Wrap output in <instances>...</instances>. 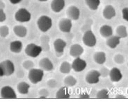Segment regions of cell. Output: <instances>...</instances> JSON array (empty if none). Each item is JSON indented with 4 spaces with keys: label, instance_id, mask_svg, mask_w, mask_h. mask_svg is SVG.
<instances>
[{
    "label": "cell",
    "instance_id": "6da1fadb",
    "mask_svg": "<svg viewBox=\"0 0 128 102\" xmlns=\"http://www.w3.org/2000/svg\"><path fill=\"white\" fill-rule=\"evenodd\" d=\"M15 72L14 63L10 60H5L0 63V77H9Z\"/></svg>",
    "mask_w": 128,
    "mask_h": 102
},
{
    "label": "cell",
    "instance_id": "7a4b0ae2",
    "mask_svg": "<svg viewBox=\"0 0 128 102\" xmlns=\"http://www.w3.org/2000/svg\"><path fill=\"white\" fill-rule=\"evenodd\" d=\"M37 26L40 31L45 33L52 26V19L48 15H41L37 21Z\"/></svg>",
    "mask_w": 128,
    "mask_h": 102
},
{
    "label": "cell",
    "instance_id": "3957f363",
    "mask_svg": "<svg viewBox=\"0 0 128 102\" xmlns=\"http://www.w3.org/2000/svg\"><path fill=\"white\" fill-rule=\"evenodd\" d=\"M44 77V71L42 69L33 68L29 70L28 78L30 82L33 84H37L42 81Z\"/></svg>",
    "mask_w": 128,
    "mask_h": 102
},
{
    "label": "cell",
    "instance_id": "277c9868",
    "mask_svg": "<svg viewBox=\"0 0 128 102\" xmlns=\"http://www.w3.org/2000/svg\"><path fill=\"white\" fill-rule=\"evenodd\" d=\"M15 19L18 22H28L32 19V14L27 9L24 8H21L16 11Z\"/></svg>",
    "mask_w": 128,
    "mask_h": 102
},
{
    "label": "cell",
    "instance_id": "5b68a950",
    "mask_svg": "<svg viewBox=\"0 0 128 102\" xmlns=\"http://www.w3.org/2000/svg\"><path fill=\"white\" fill-rule=\"evenodd\" d=\"M82 41L84 45L88 47H93L96 45L97 39L92 30H87L84 33Z\"/></svg>",
    "mask_w": 128,
    "mask_h": 102
},
{
    "label": "cell",
    "instance_id": "8992f818",
    "mask_svg": "<svg viewBox=\"0 0 128 102\" xmlns=\"http://www.w3.org/2000/svg\"><path fill=\"white\" fill-rule=\"evenodd\" d=\"M42 51L41 46L30 43L25 48V54L31 58H36L40 56Z\"/></svg>",
    "mask_w": 128,
    "mask_h": 102
},
{
    "label": "cell",
    "instance_id": "52a82bcc",
    "mask_svg": "<svg viewBox=\"0 0 128 102\" xmlns=\"http://www.w3.org/2000/svg\"><path fill=\"white\" fill-rule=\"evenodd\" d=\"M100 77L101 75L100 73V71L93 70L89 71L86 74L85 81L88 84H96V83H99Z\"/></svg>",
    "mask_w": 128,
    "mask_h": 102
},
{
    "label": "cell",
    "instance_id": "ba28073f",
    "mask_svg": "<svg viewBox=\"0 0 128 102\" xmlns=\"http://www.w3.org/2000/svg\"><path fill=\"white\" fill-rule=\"evenodd\" d=\"M71 65H72V69L75 72H81L86 68L87 63L85 60L81 58L80 57H78L75 58V59L72 61Z\"/></svg>",
    "mask_w": 128,
    "mask_h": 102
},
{
    "label": "cell",
    "instance_id": "9c48e42d",
    "mask_svg": "<svg viewBox=\"0 0 128 102\" xmlns=\"http://www.w3.org/2000/svg\"><path fill=\"white\" fill-rule=\"evenodd\" d=\"M58 27L59 30L63 33H70L72 28V20L69 18H62L60 19L58 24Z\"/></svg>",
    "mask_w": 128,
    "mask_h": 102
},
{
    "label": "cell",
    "instance_id": "30bf717a",
    "mask_svg": "<svg viewBox=\"0 0 128 102\" xmlns=\"http://www.w3.org/2000/svg\"><path fill=\"white\" fill-rule=\"evenodd\" d=\"M66 42L63 39L57 38L55 40L54 42V48L57 57H61L63 56L64 49L66 47Z\"/></svg>",
    "mask_w": 128,
    "mask_h": 102
},
{
    "label": "cell",
    "instance_id": "8fae6325",
    "mask_svg": "<svg viewBox=\"0 0 128 102\" xmlns=\"http://www.w3.org/2000/svg\"><path fill=\"white\" fill-rule=\"evenodd\" d=\"M0 94H1V97L3 99H16L17 97V95L14 89L8 86L2 87L1 89Z\"/></svg>",
    "mask_w": 128,
    "mask_h": 102
},
{
    "label": "cell",
    "instance_id": "7c38bea8",
    "mask_svg": "<svg viewBox=\"0 0 128 102\" xmlns=\"http://www.w3.org/2000/svg\"><path fill=\"white\" fill-rule=\"evenodd\" d=\"M66 15L68 18L71 19L72 21H77L80 19V10L79 8L75 6H70L66 10Z\"/></svg>",
    "mask_w": 128,
    "mask_h": 102
},
{
    "label": "cell",
    "instance_id": "4fadbf2b",
    "mask_svg": "<svg viewBox=\"0 0 128 102\" xmlns=\"http://www.w3.org/2000/svg\"><path fill=\"white\" fill-rule=\"evenodd\" d=\"M39 67L43 71L51 72L54 70V65L48 58H43L39 61Z\"/></svg>",
    "mask_w": 128,
    "mask_h": 102
},
{
    "label": "cell",
    "instance_id": "5bb4252c",
    "mask_svg": "<svg viewBox=\"0 0 128 102\" xmlns=\"http://www.w3.org/2000/svg\"><path fill=\"white\" fill-rule=\"evenodd\" d=\"M109 77L112 82L117 83V82H119L122 79V74L121 71L118 68L113 67L111 70H109Z\"/></svg>",
    "mask_w": 128,
    "mask_h": 102
},
{
    "label": "cell",
    "instance_id": "9a60e30c",
    "mask_svg": "<svg viewBox=\"0 0 128 102\" xmlns=\"http://www.w3.org/2000/svg\"><path fill=\"white\" fill-rule=\"evenodd\" d=\"M66 6L65 0H52L50 4L52 10L56 13H60Z\"/></svg>",
    "mask_w": 128,
    "mask_h": 102
},
{
    "label": "cell",
    "instance_id": "2e32d148",
    "mask_svg": "<svg viewBox=\"0 0 128 102\" xmlns=\"http://www.w3.org/2000/svg\"><path fill=\"white\" fill-rule=\"evenodd\" d=\"M84 49L82 46L79 44H74L70 47V55L73 58L80 57L83 54Z\"/></svg>",
    "mask_w": 128,
    "mask_h": 102
},
{
    "label": "cell",
    "instance_id": "e0dca14e",
    "mask_svg": "<svg viewBox=\"0 0 128 102\" xmlns=\"http://www.w3.org/2000/svg\"><path fill=\"white\" fill-rule=\"evenodd\" d=\"M116 15V9L112 5H107L103 10L102 15L106 19H112Z\"/></svg>",
    "mask_w": 128,
    "mask_h": 102
},
{
    "label": "cell",
    "instance_id": "ac0fdd59",
    "mask_svg": "<svg viewBox=\"0 0 128 102\" xmlns=\"http://www.w3.org/2000/svg\"><path fill=\"white\" fill-rule=\"evenodd\" d=\"M120 43V38H119L118 35H113L107 38L106 44L107 47L111 49H115L117 47Z\"/></svg>",
    "mask_w": 128,
    "mask_h": 102
},
{
    "label": "cell",
    "instance_id": "d6986e66",
    "mask_svg": "<svg viewBox=\"0 0 128 102\" xmlns=\"http://www.w3.org/2000/svg\"><path fill=\"white\" fill-rule=\"evenodd\" d=\"M56 97L57 99H69L70 97V94L68 87L65 86L58 90L56 93Z\"/></svg>",
    "mask_w": 128,
    "mask_h": 102
},
{
    "label": "cell",
    "instance_id": "ffe728a7",
    "mask_svg": "<svg viewBox=\"0 0 128 102\" xmlns=\"http://www.w3.org/2000/svg\"><path fill=\"white\" fill-rule=\"evenodd\" d=\"M10 50L11 52L15 54H19L22 50V42L20 40H14L10 43Z\"/></svg>",
    "mask_w": 128,
    "mask_h": 102
},
{
    "label": "cell",
    "instance_id": "44dd1931",
    "mask_svg": "<svg viewBox=\"0 0 128 102\" xmlns=\"http://www.w3.org/2000/svg\"><path fill=\"white\" fill-rule=\"evenodd\" d=\"M100 33L103 38H109L113 35V29L110 25L104 24L100 28Z\"/></svg>",
    "mask_w": 128,
    "mask_h": 102
},
{
    "label": "cell",
    "instance_id": "7402d4cb",
    "mask_svg": "<svg viewBox=\"0 0 128 102\" xmlns=\"http://www.w3.org/2000/svg\"><path fill=\"white\" fill-rule=\"evenodd\" d=\"M13 32L19 38H24L27 35V29L22 25H16L14 26Z\"/></svg>",
    "mask_w": 128,
    "mask_h": 102
},
{
    "label": "cell",
    "instance_id": "603a6c76",
    "mask_svg": "<svg viewBox=\"0 0 128 102\" xmlns=\"http://www.w3.org/2000/svg\"><path fill=\"white\" fill-rule=\"evenodd\" d=\"M93 60L97 64L103 65L106 62V57L104 52L103 51H98L93 55Z\"/></svg>",
    "mask_w": 128,
    "mask_h": 102
},
{
    "label": "cell",
    "instance_id": "cb8c5ba5",
    "mask_svg": "<svg viewBox=\"0 0 128 102\" xmlns=\"http://www.w3.org/2000/svg\"><path fill=\"white\" fill-rule=\"evenodd\" d=\"M17 89L20 94L21 95H27L30 89V85L25 81L20 82L17 86Z\"/></svg>",
    "mask_w": 128,
    "mask_h": 102
},
{
    "label": "cell",
    "instance_id": "d4e9b609",
    "mask_svg": "<svg viewBox=\"0 0 128 102\" xmlns=\"http://www.w3.org/2000/svg\"><path fill=\"white\" fill-rule=\"evenodd\" d=\"M116 33L120 38H125L128 35L127 27L124 25H119L116 29Z\"/></svg>",
    "mask_w": 128,
    "mask_h": 102
},
{
    "label": "cell",
    "instance_id": "484cf974",
    "mask_svg": "<svg viewBox=\"0 0 128 102\" xmlns=\"http://www.w3.org/2000/svg\"><path fill=\"white\" fill-rule=\"evenodd\" d=\"M85 3L91 10H96L100 5V0H85Z\"/></svg>",
    "mask_w": 128,
    "mask_h": 102
},
{
    "label": "cell",
    "instance_id": "4316f807",
    "mask_svg": "<svg viewBox=\"0 0 128 102\" xmlns=\"http://www.w3.org/2000/svg\"><path fill=\"white\" fill-rule=\"evenodd\" d=\"M72 70V65L68 61H64L61 64L60 69H59V70H60L61 73L64 74H68Z\"/></svg>",
    "mask_w": 128,
    "mask_h": 102
},
{
    "label": "cell",
    "instance_id": "83f0119b",
    "mask_svg": "<svg viewBox=\"0 0 128 102\" xmlns=\"http://www.w3.org/2000/svg\"><path fill=\"white\" fill-rule=\"evenodd\" d=\"M64 86L68 87V88H71V87L74 86L77 83V79L73 77V76H67L64 80Z\"/></svg>",
    "mask_w": 128,
    "mask_h": 102
},
{
    "label": "cell",
    "instance_id": "f1b7e54d",
    "mask_svg": "<svg viewBox=\"0 0 128 102\" xmlns=\"http://www.w3.org/2000/svg\"><path fill=\"white\" fill-rule=\"evenodd\" d=\"M96 97L98 99H108L109 97V90L106 89L100 90L97 93Z\"/></svg>",
    "mask_w": 128,
    "mask_h": 102
},
{
    "label": "cell",
    "instance_id": "f546056e",
    "mask_svg": "<svg viewBox=\"0 0 128 102\" xmlns=\"http://www.w3.org/2000/svg\"><path fill=\"white\" fill-rule=\"evenodd\" d=\"M114 61L115 62L116 64L118 65H122L125 63V59L124 56L121 54H117L114 56Z\"/></svg>",
    "mask_w": 128,
    "mask_h": 102
},
{
    "label": "cell",
    "instance_id": "4dcf8cb0",
    "mask_svg": "<svg viewBox=\"0 0 128 102\" xmlns=\"http://www.w3.org/2000/svg\"><path fill=\"white\" fill-rule=\"evenodd\" d=\"M9 34V28L6 25L0 26V36L2 38H6Z\"/></svg>",
    "mask_w": 128,
    "mask_h": 102
},
{
    "label": "cell",
    "instance_id": "1f68e13d",
    "mask_svg": "<svg viewBox=\"0 0 128 102\" xmlns=\"http://www.w3.org/2000/svg\"><path fill=\"white\" fill-rule=\"evenodd\" d=\"M34 63L31 60H26L22 63V67L26 70H30L33 68H34Z\"/></svg>",
    "mask_w": 128,
    "mask_h": 102
},
{
    "label": "cell",
    "instance_id": "d6a6232c",
    "mask_svg": "<svg viewBox=\"0 0 128 102\" xmlns=\"http://www.w3.org/2000/svg\"><path fill=\"white\" fill-rule=\"evenodd\" d=\"M39 97L41 98V99H45L47 98L48 96H49V92L47 89L45 88H42V89L40 90L39 91Z\"/></svg>",
    "mask_w": 128,
    "mask_h": 102
},
{
    "label": "cell",
    "instance_id": "836d02e7",
    "mask_svg": "<svg viewBox=\"0 0 128 102\" xmlns=\"http://www.w3.org/2000/svg\"><path fill=\"white\" fill-rule=\"evenodd\" d=\"M100 75H101L102 77H106L109 76V70L107 69V68L103 67L100 69Z\"/></svg>",
    "mask_w": 128,
    "mask_h": 102
},
{
    "label": "cell",
    "instance_id": "e575fe53",
    "mask_svg": "<svg viewBox=\"0 0 128 102\" xmlns=\"http://www.w3.org/2000/svg\"><path fill=\"white\" fill-rule=\"evenodd\" d=\"M47 85H48V86L49 88H54L56 86V85H57V83H56V81L55 79H52L48 80V82H47Z\"/></svg>",
    "mask_w": 128,
    "mask_h": 102
},
{
    "label": "cell",
    "instance_id": "d590c367",
    "mask_svg": "<svg viewBox=\"0 0 128 102\" xmlns=\"http://www.w3.org/2000/svg\"><path fill=\"white\" fill-rule=\"evenodd\" d=\"M122 18L128 22V7H125L122 8Z\"/></svg>",
    "mask_w": 128,
    "mask_h": 102
},
{
    "label": "cell",
    "instance_id": "8d00e7d4",
    "mask_svg": "<svg viewBox=\"0 0 128 102\" xmlns=\"http://www.w3.org/2000/svg\"><path fill=\"white\" fill-rule=\"evenodd\" d=\"M6 19V15L4 9H0V23L4 22Z\"/></svg>",
    "mask_w": 128,
    "mask_h": 102
},
{
    "label": "cell",
    "instance_id": "74e56055",
    "mask_svg": "<svg viewBox=\"0 0 128 102\" xmlns=\"http://www.w3.org/2000/svg\"><path fill=\"white\" fill-rule=\"evenodd\" d=\"M50 40V38L48 35H43L40 38V42L41 44H48Z\"/></svg>",
    "mask_w": 128,
    "mask_h": 102
},
{
    "label": "cell",
    "instance_id": "f35d334b",
    "mask_svg": "<svg viewBox=\"0 0 128 102\" xmlns=\"http://www.w3.org/2000/svg\"><path fill=\"white\" fill-rule=\"evenodd\" d=\"M79 97L81 99H88L90 98V95L87 93H82L80 94Z\"/></svg>",
    "mask_w": 128,
    "mask_h": 102
},
{
    "label": "cell",
    "instance_id": "ab89813d",
    "mask_svg": "<svg viewBox=\"0 0 128 102\" xmlns=\"http://www.w3.org/2000/svg\"><path fill=\"white\" fill-rule=\"evenodd\" d=\"M10 3L12 4H18V3H20L22 0H8Z\"/></svg>",
    "mask_w": 128,
    "mask_h": 102
},
{
    "label": "cell",
    "instance_id": "60d3db41",
    "mask_svg": "<svg viewBox=\"0 0 128 102\" xmlns=\"http://www.w3.org/2000/svg\"><path fill=\"white\" fill-rule=\"evenodd\" d=\"M6 7V5L4 2H3L2 1H0V9H4Z\"/></svg>",
    "mask_w": 128,
    "mask_h": 102
},
{
    "label": "cell",
    "instance_id": "b9f144b4",
    "mask_svg": "<svg viewBox=\"0 0 128 102\" xmlns=\"http://www.w3.org/2000/svg\"><path fill=\"white\" fill-rule=\"evenodd\" d=\"M116 98H122V99H125V96L121 95H117V96H116Z\"/></svg>",
    "mask_w": 128,
    "mask_h": 102
},
{
    "label": "cell",
    "instance_id": "7bdbcfd3",
    "mask_svg": "<svg viewBox=\"0 0 128 102\" xmlns=\"http://www.w3.org/2000/svg\"><path fill=\"white\" fill-rule=\"evenodd\" d=\"M40 1H42V2H45V1H47L48 0H38Z\"/></svg>",
    "mask_w": 128,
    "mask_h": 102
},
{
    "label": "cell",
    "instance_id": "ee69618b",
    "mask_svg": "<svg viewBox=\"0 0 128 102\" xmlns=\"http://www.w3.org/2000/svg\"></svg>",
    "mask_w": 128,
    "mask_h": 102
},
{
    "label": "cell",
    "instance_id": "f6af8a7d",
    "mask_svg": "<svg viewBox=\"0 0 128 102\" xmlns=\"http://www.w3.org/2000/svg\"></svg>",
    "mask_w": 128,
    "mask_h": 102
}]
</instances>
